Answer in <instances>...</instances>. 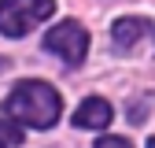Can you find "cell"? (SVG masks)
<instances>
[{
    "mask_svg": "<svg viewBox=\"0 0 155 148\" xmlns=\"http://www.w3.org/2000/svg\"><path fill=\"white\" fill-rule=\"evenodd\" d=\"M4 111H8L15 122H22V126L52 130L55 122H59V115H63V100H59V92H55L48 82L30 78V82H18L8 92Z\"/></svg>",
    "mask_w": 155,
    "mask_h": 148,
    "instance_id": "cell-1",
    "label": "cell"
},
{
    "mask_svg": "<svg viewBox=\"0 0 155 148\" xmlns=\"http://www.w3.org/2000/svg\"><path fill=\"white\" fill-rule=\"evenodd\" d=\"M55 11V0H0V33L26 37Z\"/></svg>",
    "mask_w": 155,
    "mask_h": 148,
    "instance_id": "cell-2",
    "label": "cell"
},
{
    "mask_svg": "<svg viewBox=\"0 0 155 148\" xmlns=\"http://www.w3.org/2000/svg\"><path fill=\"white\" fill-rule=\"evenodd\" d=\"M45 48L55 52L67 67H78V63L89 56V30H85L81 22H74V18H67V22L52 26V30L45 33Z\"/></svg>",
    "mask_w": 155,
    "mask_h": 148,
    "instance_id": "cell-3",
    "label": "cell"
},
{
    "mask_svg": "<svg viewBox=\"0 0 155 148\" xmlns=\"http://www.w3.org/2000/svg\"><path fill=\"white\" fill-rule=\"evenodd\" d=\"M111 119H114V111H111V104L100 100V96L81 100L78 111H74V126H81V130H107Z\"/></svg>",
    "mask_w": 155,
    "mask_h": 148,
    "instance_id": "cell-4",
    "label": "cell"
},
{
    "mask_svg": "<svg viewBox=\"0 0 155 148\" xmlns=\"http://www.w3.org/2000/svg\"><path fill=\"white\" fill-rule=\"evenodd\" d=\"M144 33H148V18H118V22L111 26V37H114V45L122 52H129Z\"/></svg>",
    "mask_w": 155,
    "mask_h": 148,
    "instance_id": "cell-5",
    "label": "cell"
},
{
    "mask_svg": "<svg viewBox=\"0 0 155 148\" xmlns=\"http://www.w3.org/2000/svg\"><path fill=\"white\" fill-rule=\"evenodd\" d=\"M15 144H22V126L0 119V148H15Z\"/></svg>",
    "mask_w": 155,
    "mask_h": 148,
    "instance_id": "cell-6",
    "label": "cell"
},
{
    "mask_svg": "<svg viewBox=\"0 0 155 148\" xmlns=\"http://www.w3.org/2000/svg\"><path fill=\"white\" fill-rule=\"evenodd\" d=\"M92 148H133V144H129L126 137H100Z\"/></svg>",
    "mask_w": 155,
    "mask_h": 148,
    "instance_id": "cell-7",
    "label": "cell"
},
{
    "mask_svg": "<svg viewBox=\"0 0 155 148\" xmlns=\"http://www.w3.org/2000/svg\"><path fill=\"white\" fill-rule=\"evenodd\" d=\"M148 148H155V137H151V141H148Z\"/></svg>",
    "mask_w": 155,
    "mask_h": 148,
    "instance_id": "cell-8",
    "label": "cell"
}]
</instances>
